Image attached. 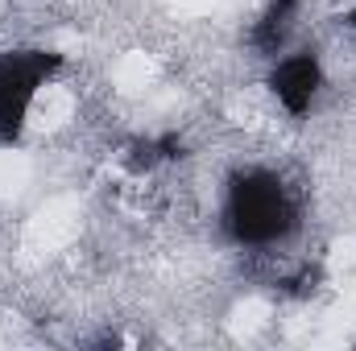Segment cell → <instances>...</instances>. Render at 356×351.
<instances>
[{
    "instance_id": "obj_1",
    "label": "cell",
    "mask_w": 356,
    "mask_h": 351,
    "mask_svg": "<svg viewBox=\"0 0 356 351\" xmlns=\"http://www.w3.org/2000/svg\"><path fill=\"white\" fill-rule=\"evenodd\" d=\"M294 228V203L273 174H245L228 194V232L241 244H273Z\"/></svg>"
},
{
    "instance_id": "obj_2",
    "label": "cell",
    "mask_w": 356,
    "mask_h": 351,
    "mask_svg": "<svg viewBox=\"0 0 356 351\" xmlns=\"http://www.w3.org/2000/svg\"><path fill=\"white\" fill-rule=\"evenodd\" d=\"M54 62H58L54 54H4L0 58V137L4 141H13L25 128Z\"/></svg>"
},
{
    "instance_id": "obj_3",
    "label": "cell",
    "mask_w": 356,
    "mask_h": 351,
    "mask_svg": "<svg viewBox=\"0 0 356 351\" xmlns=\"http://www.w3.org/2000/svg\"><path fill=\"white\" fill-rule=\"evenodd\" d=\"M319 87H323V67H319L315 54H290V58H282V62L273 67V75H269L273 99H277L290 116H302V112L315 103Z\"/></svg>"
}]
</instances>
